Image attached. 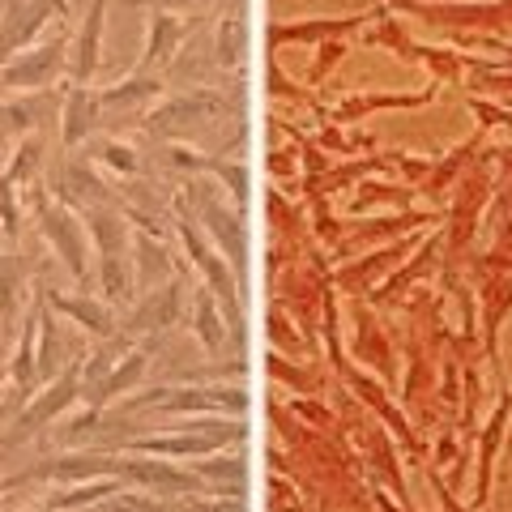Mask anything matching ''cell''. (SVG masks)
Wrapping results in <instances>:
<instances>
[{"label": "cell", "instance_id": "6da1fadb", "mask_svg": "<svg viewBox=\"0 0 512 512\" xmlns=\"http://www.w3.org/2000/svg\"><path fill=\"white\" fill-rule=\"evenodd\" d=\"M231 440H244V427L227 423L222 431H205V436H167V440H128L124 448L128 453H146V457H205L214 448L231 444Z\"/></svg>", "mask_w": 512, "mask_h": 512}, {"label": "cell", "instance_id": "7a4b0ae2", "mask_svg": "<svg viewBox=\"0 0 512 512\" xmlns=\"http://www.w3.org/2000/svg\"><path fill=\"white\" fill-rule=\"evenodd\" d=\"M73 393H77V367H69V372H64L56 384H52V393H43L35 406H30L26 414H22V423H18V436H30V431H39L47 419H52V414H60L64 406L73 402Z\"/></svg>", "mask_w": 512, "mask_h": 512}, {"label": "cell", "instance_id": "3957f363", "mask_svg": "<svg viewBox=\"0 0 512 512\" xmlns=\"http://www.w3.org/2000/svg\"><path fill=\"white\" fill-rule=\"evenodd\" d=\"M43 231H47V239L60 248V256L69 261V269L77 278L86 274V265H82V235H77V222L64 214V210H47L43 214Z\"/></svg>", "mask_w": 512, "mask_h": 512}, {"label": "cell", "instance_id": "277c9868", "mask_svg": "<svg viewBox=\"0 0 512 512\" xmlns=\"http://www.w3.org/2000/svg\"><path fill=\"white\" fill-rule=\"evenodd\" d=\"M99 107H103V99L99 94H90V90H73L69 94V103H64V141H69V146H77V141L99 124Z\"/></svg>", "mask_w": 512, "mask_h": 512}, {"label": "cell", "instance_id": "5b68a950", "mask_svg": "<svg viewBox=\"0 0 512 512\" xmlns=\"http://www.w3.org/2000/svg\"><path fill=\"white\" fill-rule=\"evenodd\" d=\"M107 495H120V478H103V483H82V487H69V491H56L47 500V512H73V508H86V504H99Z\"/></svg>", "mask_w": 512, "mask_h": 512}, {"label": "cell", "instance_id": "8992f818", "mask_svg": "<svg viewBox=\"0 0 512 512\" xmlns=\"http://www.w3.org/2000/svg\"><path fill=\"white\" fill-rule=\"evenodd\" d=\"M56 60H60V43L43 47V56L18 60L13 69H5V82L9 86H39V82H47V73H56Z\"/></svg>", "mask_w": 512, "mask_h": 512}, {"label": "cell", "instance_id": "52a82bcc", "mask_svg": "<svg viewBox=\"0 0 512 512\" xmlns=\"http://www.w3.org/2000/svg\"><path fill=\"white\" fill-rule=\"evenodd\" d=\"M141 372H146V355H128V359H124V367H116V372H111V376L99 384V393H94L90 402L99 406V402H107V397L128 393V389L137 384V376H141Z\"/></svg>", "mask_w": 512, "mask_h": 512}, {"label": "cell", "instance_id": "ba28073f", "mask_svg": "<svg viewBox=\"0 0 512 512\" xmlns=\"http://www.w3.org/2000/svg\"><path fill=\"white\" fill-rule=\"evenodd\" d=\"M205 222H210V231H214V239L218 244H227V252H231V261L239 265V252H244V231L235 227V218L231 214H222L218 205H205Z\"/></svg>", "mask_w": 512, "mask_h": 512}, {"label": "cell", "instance_id": "9c48e42d", "mask_svg": "<svg viewBox=\"0 0 512 512\" xmlns=\"http://www.w3.org/2000/svg\"><path fill=\"white\" fill-rule=\"evenodd\" d=\"M52 303H56L60 312H69L73 320H82V325L94 329V333H107L111 329L107 308H99V303H90V299H60V295H52Z\"/></svg>", "mask_w": 512, "mask_h": 512}, {"label": "cell", "instance_id": "30bf717a", "mask_svg": "<svg viewBox=\"0 0 512 512\" xmlns=\"http://www.w3.org/2000/svg\"><path fill=\"white\" fill-rule=\"evenodd\" d=\"M197 333H201V342H205V350H214L218 355V346H222V325H218V316H214V303H210V295H197Z\"/></svg>", "mask_w": 512, "mask_h": 512}, {"label": "cell", "instance_id": "8fae6325", "mask_svg": "<svg viewBox=\"0 0 512 512\" xmlns=\"http://www.w3.org/2000/svg\"><path fill=\"white\" fill-rule=\"evenodd\" d=\"M94 47H99V5H94L90 22H86V30H82V52H77V77H90V73H94V64H99Z\"/></svg>", "mask_w": 512, "mask_h": 512}, {"label": "cell", "instance_id": "7c38bea8", "mask_svg": "<svg viewBox=\"0 0 512 512\" xmlns=\"http://www.w3.org/2000/svg\"><path fill=\"white\" fill-rule=\"evenodd\" d=\"M175 39H180V26L158 13V18H154V30H150V64H154V60H163V56H167V47H171Z\"/></svg>", "mask_w": 512, "mask_h": 512}, {"label": "cell", "instance_id": "4fadbf2b", "mask_svg": "<svg viewBox=\"0 0 512 512\" xmlns=\"http://www.w3.org/2000/svg\"><path fill=\"white\" fill-rule=\"evenodd\" d=\"M35 325H39V316L22 329V350H18V359H13V376L22 384H30V367H35Z\"/></svg>", "mask_w": 512, "mask_h": 512}, {"label": "cell", "instance_id": "5bb4252c", "mask_svg": "<svg viewBox=\"0 0 512 512\" xmlns=\"http://www.w3.org/2000/svg\"><path fill=\"white\" fill-rule=\"evenodd\" d=\"M137 256H141V286H150V274H163L167 261H163V248L150 244V235L137 239Z\"/></svg>", "mask_w": 512, "mask_h": 512}, {"label": "cell", "instance_id": "9a60e30c", "mask_svg": "<svg viewBox=\"0 0 512 512\" xmlns=\"http://www.w3.org/2000/svg\"><path fill=\"white\" fill-rule=\"evenodd\" d=\"M99 158L107 167H116V171H133L137 167V158H133V150H128V146H103Z\"/></svg>", "mask_w": 512, "mask_h": 512}, {"label": "cell", "instance_id": "2e32d148", "mask_svg": "<svg viewBox=\"0 0 512 512\" xmlns=\"http://www.w3.org/2000/svg\"><path fill=\"white\" fill-rule=\"evenodd\" d=\"M26 478H30V474H18V478H0V495H5V491H13V487H22Z\"/></svg>", "mask_w": 512, "mask_h": 512}]
</instances>
